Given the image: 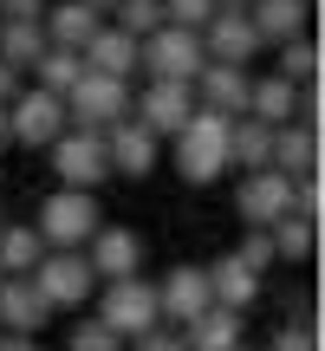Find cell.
<instances>
[{
    "label": "cell",
    "mask_w": 325,
    "mask_h": 351,
    "mask_svg": "<svg viewBox=\"0 0 325 351\" xmlns=\"http://www.w3.org/2000/svg\"><path fill=\"white\" fill-rule=\"evenodd\" d=\"M306 13H313V7H300V0H248V26L261 33V46L300 39L306 33Z\"/></svg>",
    "instance_id": "22"
},
{
    "label": "cell",
    "mask_w": 325,
    "mask_h": 351,
    "mask_svg": "<svg viewBox=\"0 0 325 351\" xmlns=\"http://www.w3.org/2000/svg\"><path fill=\"white\" fill-rule=\"evenodd\" d=\"M215 20V0H162V26H182V33H202Z\"/></svg>",
    "instance_id": "32"
},
{
    "label": "cell",
    "mask_w": 325,
    "mask_h": 351,
    "mask_svg": "<svg viewBox=\"0 0 325 351\" xmlns=\"http://www.w3.org/2000/svg\"><path fill=\"white\" fill-rule=\"evenodd\" d=\"M267 241H274V261H313V247H319V221H306V215H280L274 228H267Z\"/></svg>",
    "instance_id": "27"
},
{
    "label": "cell",
    "mask_w": 325,
    "mask_h": 351,
    "mask_svg": "<svg viewBox=\"0 0 325 351\" xmlns=\"http://www.w3.org/2000/svg\"><path fill=\"white\" fill-rule=\"evenodd\" d=\"M85 7H98V13H111V7H117V0H85Z\"/></svg>",
    "instance_id": "40"
},
{
    "label": "cell",
    "mask_w": 325,
    "mask_h": 351,
    "mask_svg": "<svg viewBox=\"0 0 325 351\" xmlns=\"http://www.w3.org/2000/svg\"><path fill=\"white\" fill-rule=\"evenodd\" d=\"M13 150V130H7V111H0V156Z\"/></svg>",
    "instance_id": "39"
},
{
    "label": "cell",
    "mask_w": 325,
    "mask_h": 351,
    "mask_svg": "<svg viewBox=\"0 0 325 351\" xmlns=\"http://www.w3.org/2000/svg\"><path fill=\"white\" fill-rule=\"evenodd\" d=\"M241 339H248V313H228V306H208V313H195L182 326L189 351H234Z\"/></svg>",
    "instance_id": "19"
},
{
    "label": "cell",
    "mask_w": 325,
    "mask_h": 351,
    "mask_svg": "<svg viewBox=\"0 0 325 351\" xmlns=\"http://www.w3.org/2000/svg\"><path fill=\"white\" fill-rule=\"evenodd\" d=\"M0 280H7V274H0Z\"/></svg>",
    "instance_id": "44"
},
{
    "label": "cell",
    "mask_w": 325,
    "mask_h": 351,
    "mask_svg": "<svg viewBox=\"0 0 325 351\" xmlns=\"http://www.w3.org/2000/svg\"><path fill=\"white\" fill-rule=\"evenodd\" d=\"M319 208H325V189H319V176H306V182H293V215H306V221H319Z\"/></svg>",
    "instance_id": "34"
},
{
    "label": "cell",
    "mask_w": 325,
    "mask_h": 351,
    "mask_svg": "<svg viewBox=\"0 0 325 351\" xmlns=\"http://www.w3.org/2000/svg\"><path fill=\"white\" fill-rule=\"evenodd\" d=\"M234 208H241L248 228H274L280 215H293V182L280 169H248L241 189H234Z\"/></svg>",
    "instance_id": "10"
},
{
    "label": "cell",
    "mask_w": 325,
    "mask_h": 351,
    "mask_svg": "<svg viewBox=\"0 0 325 351\" xmlns=\"http://www.w3.org/2000/svg\"><path fill=\"white\" fill-rule=\"evenodd\" d=\"M130 351H189V345H182V332H176V326H150L143 339H130Z\"/></svg>",
    "instance_id": "35"
},
{
    "label": "cell",
    "mask_w": 325,
    "mask_h": 351,
    "mask_svg": "<svg viewBox=\"0 0 325 351\" xmlns=\"http://www.w3.org/2000/svg\"><path fill=\"white\" fill-rule=\"evenodd\" d=\"M20 91H26V72H13V65L0 59V111H7V104L20 98Z\"/></svg>",
    "instance_id": "36"
},
{
    "label": "cell",
    "mask_w": 325,
    "mask_h": 351,
    "mask_svg": "<svg viewBox=\"0 0 325 351\" xmlns=\"http://www.w3.org/2000/svg\"><path fill=\"white\" fill-rule=\"evenodd\" d=\"M98 228H104L98 221V195H85V189H52V195L39 202L33 234L46 241V247H85Z\"/></svg>",
    "instance_id": "4"
},
{
    "label": "cell",
    "mask_w": 325,
    "mask_h": 351,
    "mask_svg": "<svg viewBox=\"0 0 325 351\" xmlns=\"http://www.w3.org/2000/svg\"><path fill=\"white\" fill-rule=\"evenodd\" d=\"M46 319H52V306L39 300L33 280H0V332H26V339H39Z\"/></svg>",
    "instance_id": "21"
},
{
    "label": "cell",
    "mask_w": 325,
    "mask_h": 351,
    "mask_svg": "<svg viewBox=\"0 0 325 351\" xmlns=\"http://www.w3.org/2000/svg\"><path fill=\"white\" fill-rule=\"evenodd\" d=\"M234 261H241V267H254V274H267V267H274V241H267V228H248V234H241Z\"/></svg>",
    "instance_id": "33"
},
{
    "label": "cell",
    "mask_w": 325,
    "mask_h": 351,
    "mask_svg": "<svg viewBox=\"0 0 325 351\" xmlns=\"http://www.w3.org/2000/svg\"><path fill=\"white\" fill-rule=\"evenodd\" d=\"M39 26H46V39H52V46L85 52V46H91V33L104 26V13H98V7H85V0H46Z\"/></svg>",
    "instance_id": "16"
},
{
    "label": "cell",
    "mask_w": 325,
    "mask_h": 351,
    "mask_svg": "<svg viewBox=\"0 0 325 351\" xmlns=\"http://www.w3.org/2000/svg\"><path fill=\"white\" fill-rule=\"evenodd\" d=\"M248 85H254V78H248V65H202V72H195V85H189V91H195V111H215V117H248Z\"/></svg>",
    "instance_id": "14"
},
{
    "label": "cell",
    "mask_w": 325,
    "mask_h": 351,
    "mask_svg": "<svg viewBox=\"0 0 325 351\" xmlns=\"http://www.w3.org/2000/svg\"><path fill=\"white\" fill-rule=\"evenodd\" d=\"M0 228H7V215H0Z\"/></svg>",
    "instance_id": "43"
},
{
    "label": "cell",
    "mask_w": 325,
    "mask_h": 351,
    "mask_svg": "<svg viewBox=\"0 0 325 351\" xmlns=\"http://www.w3.org/2000/svg\"><path fill=\"white\" fill-rule=\"evenodd\" d=\"M300 7H313V0H300Z\"/></svg>",
    "instance_id": "42"
},
{
    "label": "cell",
    "mask_w": 325,
    "mask_h": 351,
    "mask_svg": "<svg viewBox=\"0 0 325 351\" xmlns=\"http://www.w3.org/2000/svg\"><path fill=\"white\" fill-rule=\"evenodd\" d=\"M130 117H137L150 137H176V130L195 117V91H189V85H162V78H150V85H143V98H130Z\"/></svg>",
    "instance_id": "11"
},
{
    "label": "cell",
    "mask_w": 325,
    "mask_h": 351,
    "mask_svg": "<svg viewBox=\"0 0 325 351\" xmlns=\"http://www.w3.org/2000/svg\"><path fill=\"white\" fill-rule=\"evenodd\" d=\"M261 351H319V326H313V313H300V306H293V319H287V326H280Z\"/></svg>",
    "instance_id": "30"
},
{
    "label": "cell",
    "mask_w": 325,
    "mask_h": 351,
    "mask_svg": "<svg viewBox=\"0 0 325 351\" xmlns=\"http://www.w3.org/2000/svg\"><path fill=\"white\" fill-rule=\"evenodd\" d=\"M274 59H280V72L274 78H287V85H319V39H287V46H274Z\"/></svg>",
    "instance_id": "28"
},
{
    "label": "cell",
    "mask_w": 325,
    "mask_h": 351,
    "mask_svg": "<svg viewBox=\"0 0 325 351\" xmlns=\"http://www.w3.org/2000/svg\"><path fill=\"white\" fill-rule=\"evenodd\" d=\"M202 65H208V52H202V33L156 26L150 39H137V72H143V78H162V85H195Z\"/></svg>",
    "instance_id": "2"
},
{
    "label": "cell",
    "mask_w": 325,
    "mask_h": 351,
    "mask_svg": "<svg viewBox=\"0 0 325 351\" xmlns=\"http://www.w3.org/2000/svg\"><path fill=\"white\" fill-rule=\"evenodd\" d=\"M78 78H85V59H78L72 46H46V52L33 59V85H39V91H52V98H65Z\"/></svg>",
    "instance_id": "26"
},
{
    "label": "cell",
    "mask_w": 325,
    "mask_h": 351,
    "mask_svg": "<svg viewBox=\"0 0 325 351\" xmlns=\"http://www.w3.org/2000/svg\"><path fill=\"white\" fill-rule=\"evenodd\" d=\"M130 117V85L124 78H104V72H85L72 91H65V124L72 130H111Z\"/></svg>",
    "instance_id": "5"
},
{
    "label": "cell",
    "mask_w": 325,
    "mask_h": 351,
    "mask_svg": "<svg viewBox=\"0 0 325 351\" xmlns=\"http://www.w3.org/2000/svg\"><path fill=\"white\" fill-rule=\"evenodd\" d=\"M104 20H111L117 33H130V39H150L156 26H162V0H117Z\"/></svg>",
    "instance_id": "29"
},
{
    "label": "cell",
    "mask_w": 325,
    "mask_h": 351,
    "mask_svg": "<svg viewBox=\"0 0 325 351\" xmlns=\"http://www.w3.org/2000/svg\"><path fill=\"white\" fill-rule=\"evenodd\" d=\"M202 274H208V300L228 306V313H248V306L261 300V274H254V267H241L234 254H221V261L202 267Z\"/></svg>",
    "instance_id": "20"
},
{
    "label": "cell",
    "mask_w": 325,
    "mask_h": 351,
    "mask_svg": "<svg viewBox=\"0 0 325 351\" xmlns=\"http://www.w3.org/2000/svg\"><path fill=\"white\" fill-rule=\"evenodd\" d=\"M234 351H254V345H248V339H241V345H234Z\"/></svg>",
    "instance_id": "41"
},
{
    "label": "cell",
    "mask_w": 325,
    "mask_h": 351,
    "mask_svg": "<svg viewBox=\"0 0 325 351\" xmlns=\"http://www.w3.org/2000/svg\"><path fill=\"white\" fill-rule=\"evenodd\" d=\"M104 156H111V176H130V182H143V176L162 163V137H150L137 117H124V124L104 130Z\"/></svg>",
    "instance_id": "13"
},
{
    "label": "cell",
    "mask_w": 325,
    "mask_h": 351,
    "mask_svg": "<svg viewBox=\"0 0 325 351\" xmlns=\"http://www.w3.org/2000/svg\"><path fill=\"white\" fill-rule=\"evenodd\" d=\"M208 306H215V300H208V274H202L195 261H189V267H169V274L156 280V313H162V326L182 332L189 319L208 313Z\"/></svg>",
    "instance_id": "12"
},
{
    "label": "cell",
    "mask_w": 325,
    "mask_h": 351,
    "mask_svg": "<svg viewBox=\"0 0 325 351\" xmlns=\"http://www.w3.org/2000/svg\"><path fill=\"white\" fill-rule=\"evenodd\" d=\"M85 267L111 287V280H137L143 274V234L137 228H124V221H104L98 234L85 241Z\"/></svg>",
    "instance_id": "9"
},
{
    "label": "cell",
    "mask_w": 325,
    "mask_h": 351,
    "mask_svg": "<svg viewBox=\"0 0 325 351\" xmlns=\"http://www.w3.org/2000/svg\"><path fill=\"white\" fill-rule=\"evenodd\" d=\"M39 254H46V241L33 234V221H7L0 228V274L7 280H26L39 267Z\"/></svg>",
    "instance_id": "23"
},
{
    "label": "cell",
    "mask_w": 325,
    "mask_h": 351,
    "mask_svg": "<svg viewBox=\"0 0 325 351\" xmlns=\"http://www.w3.org/2000/svg\"><path fill=\"white\" fill-rule=\"evenodd\" d=\"M46 46H52V39H46L39 20H0V59H7L13 72H33V59Z\"/></svg>",
    "instance_id": "25"
},
{
    "label": "cell",
    "mask_w": 325,
    "mask_h": 351,
    "mask_svg": "<svg viewBox=\"0 0 325 351\" xmlns=\"http://www.w3.org/2000/svg\"><path fill=\"white\" fill-rule=\"evenodd\" d=\"M26 280L39 287V300H46L52 313H78V306L91 300V287H98V274L85 267V247H46Z\"/></svg>",
    "instance_id": "3"
},
{
    "label": "cell",
    "mask_w": 325,
    "mask_h": 351,
    "mask_svg": "<svg viewBox=\"0 0 325 351\" xmlns=\"http://www.w3.org/2000/svg\"><path fill=\"white\" fill-rule=\"evenodd\" d=\"M46 0H0V20H39Z\"/></svg>",
    "instance_id": "37"
},
{
    "label": "cell",
    "mask_w": 325,
    "mask_h": 351,
    "mask_svg": "<svg viewBox=\"0 0 325 351\" xmlns=\"http://www.w3.org/2000/svg\"><path fill=\"white\" fill-rule=\"evenodd\" d=\"M202 52L215 65H248V59H261V33L248 26V13H215L202 26Z\"/></svg>",
    "instance_id": "15"
},
{
    "label": "cell",
    "mask_w": 325,
    "mask_h": 351,
    "mask_svg": "<svg viewBox=\"0 0 325 351\" xmlns=\"http://www.w3.org/2000/svg\"><path fill=\"white\" fill-rule=\"evenodd\" d=\"M52 176H59V189H85V195H98L104 182H111V156H104V130H65L59 143H52Z\"/></svg>",
    "instance_id": "6"
},
{
    "label": "cell",
    "mask_w": 325,
    "mask_h": 351,
    "mask_svg": "<svg viewBox=\"0 0 325 351\" xmlns=\"http://www.w3.org/2000/svg\"><path fill=\"white\" fill-rule=\"evenodd\" d=\"M7 130H13V143H26V150H52V143L72 130V124H65V98L26 85L20 98L7 104Z\"/></svg>",
    "instance_id": "8"
},
{
    "label": "cell",
    "mask_w": 325,
    "mask_h": 351,
    "mask_svg": "<svg viewBox=\"0 0 325 351\" xmlns=\"http://www.w3.org/2000/svg\"><path fill=\"white\" fill-rule=\"evenodd\" d=\"M91 319H104V326H111L117 332V339H143V332H150V326H162V313H156V287H150V280H111V287H104L98 293V313H91Z\"/></svg>",
    "instance_id": "7"
},
{
    "label": "cell",
    "mask_w": 325,
    "mask_h": 351,
    "mask_svg": "<svg viewBox=\"0 0 325 351\" xmlns=\"http://www.w3.org/2000/svg\"><path fill=\"white\" fill-rule=\"evenodd\" d=\"M267 150H274V130L254 124V117H234L228 124V169H267Z\"/></svg>",
    "instance_id": "24"
},
{
    "label": "cell",
    "mask_w": 325,
    "mask_h": 351,
    "mask_svg": "<svg viewBox=\"0 0 325 351\" xmlns=\"http://www.w3.org/2000/svg\"><path fill=\"white\" fill-rule=\"evenodd\" d=\"M65 351H124V339H117L104 319H72V339H65Z\"/></svg>",
    "instance_id": "31"
},
{
    "label": "cell",
    "mask_w": 325,
    "mask_h": 351,
    "mask_svg": "<svg viewBox=\"0 0 325 351\" xmlns=\"http://www.w3.org/2000/svg\"><path fill=\"white\" fill-rule=\"evenodd\" d=\"M267 169H280L287 182L319 176V137H313L306 124H280V130H274V150H267Z\"/></svg>",
    "instance_id": "17"
},
{
    "label": "cell",
    "mask_w": 325,
    "mask_h": 351,
    "mask_svg": "<svg viewBox=\"0 0 325 351\" xmlns=\"http://www.w3.org/2000/svg\"><path fill=\"white\" fill-rule=\"evenodd\" d=\"M0 351H39V339H26V332H0Z\"/></svg>",
    "instance_id": "38"
},
{
    "label": "cell",
    "mask_w": 325,
    "mask_h": 351,
    "mask_svg": "<svg viewBox=\"0 0 325 351\" xmlns=\"http://www.w3.org/2000/svg\"><path fill=\"white\" fill-rule=\"evenodd\" d=\"M78 59H85V72H104V78H124V85H130V78H137V39H130V33H117V26L104 20Z\"/></svg>",
    "instance_id": "18"
},
{
    "label": "cell",
    "mask_w": 325,
    "mask_h": 351,
    "mask_svg": "<svg viewBox=\"0 0 325 351\" xmlns=\"http://www.w3.org/2000/svg\"><path fill=\"white\" fill-rule=\"evenodd\" d=\"M228 124L234 117H215V111H195L182 130H176V176H182L189 189H208L228 176Z\"/></svg>",
    "instance_id": "1"
}]
</instances>
